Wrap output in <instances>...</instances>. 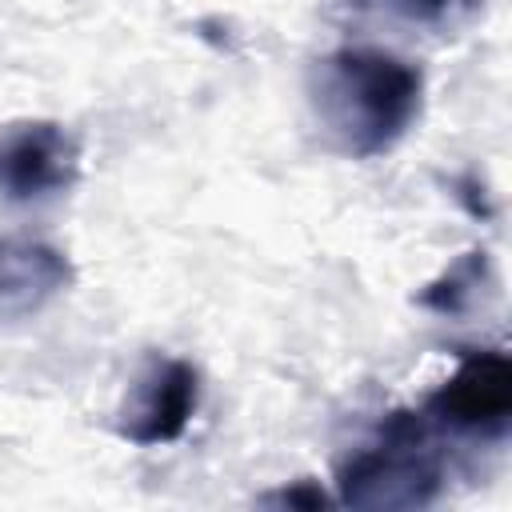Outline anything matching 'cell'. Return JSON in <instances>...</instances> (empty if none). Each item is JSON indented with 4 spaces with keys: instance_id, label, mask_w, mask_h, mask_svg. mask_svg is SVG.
I'll return each instance as SVG.
<instances>
[{
    "instance_id": "1",
    "label": "cell",
    "mask_w": 512,
    "mask_h": 512,
    "mask_svg": "<svg viewBox=\"0 0 512 512\" xmlns=\"http://www.w3.org/2000/svg\"><path fill=\"white\" fill-rule=\"evenodd\" d=\"M308 104L340 156L372 160L396 148L416 124L424 108V72L396 52L348 44L312 64Z\"/></svg>"
},
{
    "instance_id": "2",
    "label": "cell",
    "mask_w": 512,
    "mask_h": 512,
    "mask_svg": "<svg viewBox=\"0 0 512 512\" xmlns=\"http://www.w3.org/2000/svg\"><path fill=\"white\" fill-rule=\"evenodd\" d=\"M448 468L436 444V424L420 408L384 416L376 440L352 452L336 476V504L368 512L428 508L444 492Z\"/></svg>"
},
{
    "instance_id": "3",
    "label": "cell",
    "mask_w": 512,
    "mask_h": 512,
    "mask_svg": "<svg viewBox=\"0 0 512 512\" xmlns=\"http://www.w3.org/2000/svg\"><path fill=\"white\" fill-rule=\"evenodd\" d=\"M420 412L460 436L504 440L512 428V364L500 348H472L460 356L456 372L428 392Z\"/></svg>"
},
{
    "instance_id": "4",
    "label": "cell",
    "mask_w": 512,
    "mask_h": 512,
    "mask_svg": "<svg viewBox=\"0 0 512 512\" xmlns=\"http://www.w3.org/2000/svg\"><path fill=\"white\" fill-rule=\"evenodd\" d=\"M80 176V144L56 120H16L0 128V200L40 204Z\"/></svg>"
},
{
    "instance_id": "5",
    "label": "cell",
    "mask_w": 512,
    "mask_h": 512,
    "mask_svg": "<svg viewBox=\"0 0 512 512\" xmlns=\"http://www.w3.org/2000/svg\"><path fill=\"white\" fill-rule=\"evenodd\" d=\"M200 408V372L180 356H152L132 380L116 432L136 448H160L184 436Z\"/></svg>"
},
{
    "instance_id": "6",
    "label": "cell",
    "mask_w": 512,
    "mask_h": 512,
    "mask_svg": "<svg viewBox=\"0 0 512 512\" xmlns=\"http://www.w3.org/2000/svg\"><path fill=\"white\" fill-rule=\"evenodd\" d=\"M72 284V260L32 236H0V320L48 308Z\"/></svg>"
},
{
    "instance_id": "7",
    "label": "cell",
    "mask_w": 512,
    "mask_h": 512,
    "mask_svg": "<svg viewBox=\"0 0 512 512\" xmlns=\"http://www.w3.org/2000/svg\"><path fill=\"white\" fill-rule=\"evenodd\" d=\"M488 280V252L472 248L464 252L460 260H452L440 280H432L424 292H420V308L436 312V316H464L476 300H480V288Z\"/></svg>"
},
{
    "instance_id": "8",
    "label": "cell",
    "mask_w": 512,
    "mask_h": 512,
    "mask_svg": "<svg viewBox=\"0 0 512 512\" xmlns=\"http://www.w3.org/2000/svg\"><path fill=\"white\" fill-rule=\"evenodd\" d=\"M356 4H376L400 16L404 24L432 28V32H456L484 12V0H356Z\"/></svg>"
},
{
    "instance_id": "9",
    "label": "cell",
    "mask_w": 512,
    "mask_h": 512,
    "mask_svg": "<svg viewBox=\"0 0 512 512\" xmlns=\"http://www.w3.org/2000/svg\"><path fill=\"white\" fill-rule=\"evenodd\" d=\"M260 504H272V508H300V512H320L332 504V496L316 484V480H296L288 488H276L268 496H260Z\"/></svg>"
}]
</instances>
